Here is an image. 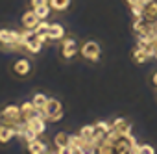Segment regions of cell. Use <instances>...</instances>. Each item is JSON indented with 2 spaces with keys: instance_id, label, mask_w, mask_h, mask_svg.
Returning a JSON list of instances; mask_svg holds the SVG:
<instances>
[{
  "instance_id": "7402d4cb",
  "label": "cell",
  "mask_w": 157,
  "mask_h": 154,
  "mask_svg": "<svg viewBox=\"0 0 157 154\" xmlns=\"http://www.w3.org/2000/svg\"><path fill=\"white\" fill-rule=\"evenodd\" d=\"M153 152H155V148L151 145H142V154H153Z\"/></svg>"
},
{
  "instance_id": "6da1fadb",
  "label": "cell",
  "mask_w": 157,
  "mask_h": 154,
  "mask_svg": "<svg viewBox=\"0 0 157 154\" xmlns=\"http://www.w3.org/2000/svg\"><path fill=\"white\" fill-rule=\"evenodd\" d=\"M0 48L24 50L22 48V30H15L10 26H0Z\"/></svg>"
},
{
  "instance_id": "ffe728a7",
  "label": "cell",
  "mask_w": 157,
  "mask_h": 154,
  "mask_svg": "<svg viewBox=\"0 0 157 154\" xmlns=\"http://www.w3.org/2000/svg\"><path fill=\"white\" fill-rule=\"evenodd\" d=\"M48 28H50V22H48V19H46V21H41V22L35 26V30H33V32L39 35V34H46V32H48Z\"/></svg>"
},
{
  "instance_id": "5bb4252c",
  "label": "cell",
  "mask_w": 157,
  "mask_h": 154,
  "mask_svg": "<svg viewBox=\"0 0 157 154\" xmlns=\"http://www.w3.org/2000/svg\"><path fill=\"white\" fill-rule=\"evenodd\" d=\"M142 17L148 22H157V2H155V0L144 4V15Z\"/></svg>"
},
{
  "instance_id": "8fae6325",
  "label": "cell",
  "mask_w": 157,
  "mask_h": 154,
  "mask_svg": "<svg viewBox=\"0 0 157 154\" xmlns=\"http://www.w3.org/2000/svg\"><path fill=\"white\" fill-rule=\"evenodd\" d=\"M26 152L28 154H44V152H48V145L41 139V136H37L35 139L26 143Z\"/></svg>"
},
{
  "instance_id": "4fadbf2b",
  "label": "cell",
  "mask_w": 157,
  "mask_h": 154,
  "mask_svg": "<svg viewBox=\"0 0 157 154\" xmlns=\"http://www.w3.org/2000/svg\"><path fill=\"white\" fill-rule=\"evenodd\" d=\"M72 2L74 0H48V4H50L54 13H67L72 8Z\"/></svg>"
},
{
  "instance_id": "7c38bea8",
  "label": "cell",
  "mask_w": 157,
  "mask_h": 154,
  "mask_svg": "<svg viewBox=\"0 0 157 154\" xmlns=\"http://www.w3.org/2000/svg\"><path fill=\"white\" fill-rule=\"evenodd\" d=\"M68 145H70V136L67 132H57L54 136V147L56 152H68Z\"/></svg>"
},
{
  "instance_id": "5b68a950",
  "label": "cell",
  "mask_w": 157,
  "mask_h": 154,
  "mask_svg": "<svg viewBox=\"0 0 157 154\" xmlns=\"http://www.w3.org/2000/svg\"><path fill=\"white\" fill-rule=\"evenodd\" d=\"M43 115H44V119H46V121L59 123V121L63 119V115H65V108H63L61 100H57V99L50 97V99H48V102H46V106L43 108Z\"/></svg>"
},
{
  "instance_id": "30bf717a",
  "label": "cell",
  "mask_w": 157,
  "mask_h": 154,
  "mask_svg": "<svg viewBox=\"0 0 157 154\" xmlns=\"http://www.w3.org/2000/svg\"><path fill=\"white\" fill-rule=\"evenodd\" d=\"M41 22V19L35 15V11L32 8H28L24 13H22V19H21V24L24 30H35V26Z\"/></svg>"
},
{
  "instance_id": "ba28073f",
  "label": "cell",
  "mask_w": 157,
  "mask_h": 154,
  "mask_svg": "<svg viewBox=\"0 0 157 154\" xmlns=\"http://www.w3.org/2000/svg\"><path fill=\"white\" fill-rule=\"evenodd\" d=\"M46 35H48V41L50 43H59L67 35V30H65V26L61 22H50V28H48Z\"/></svg>"
},
{
  "instance_id": "484cf974",
  "label": "cell",
  "mask_w": 157,
  "mask_h": 154,
  "mask_svg": "<svg viewBox=\"0 0 157 154\" xmlns=\"http://www.w3.org/2000/svg\"><path fill=\"white\" fill-rule=\"evenodd\" d=\"M155 2H157V0H155Z\"/></svg>"
},
{
  "instance_id": "277c9868",
  "label": "cell",
  "mask_w": 157,
  "mask_h": 154,
  "mask_svg": "<svg viewBox=\"0 0 157 154\" xmlns=\"http://www.w3.org/2000/svg\"><path fill=\"white\" fill-rule=\"evenodd\" d=\"M80 56L85 59V61H91V63H98L100 58H102V47L98 41H83L82 47H80Z\"/></svg>"
},
{
  "instance_id": "7a4b0ae2",
  "label": "cell",
  "mask_w": 157,
  "mask_h": 154,
  "mask_svg": "<svg viewBox=\"0 0 157 154\" xmlns=\"http://www.w3.org/2000/svg\"><path fill=\"white\" fill-rule=\"evenodd\" d=\"M33 71H35V67H33V61L30 56H19L10 65V72L17 80H28L33 74Z\"/></svg>"
},
{
  "instance_id": "44dd1931",
  "label": "cell",
  "mask_w": 157,
  "mask_h": 154,
  "mask_svg": "<svg viewBox=\"0 0 157 154\" xmlns=\"http://www.w3.org/2000/svg\"><path fill=\"white\" fill-rule=\"evenodd\" d=\"M44 4H48V0H28V8H32V10H35L39 6H44Z\"/></svg>"
},
{
  "instance_id": "d6986e66",
  "label": "cell",
  "mask_w": 157,
  "mask_h": 154,
  "mask_svg": "<svg viewBox=\"0 0 157 154\" xmlns=\"http://www.w3.org/2000/svg\"><path fill=\"white\" fill-rule=\"evenodd\" d=\"M148 59H150V56H148L142 48L137 47V48L133 50V61H135V63H146Z\"/></svg>"
},
{
  "instance_id": "603a6c76",
  "label": "cell",
  "mask_w": 157,
  "mask_h": 154,
  "mask_svg": "<svg viewBox=\"0 0 157 154\" xmlns=\"http://www.w3.org/2000/svg\"><path fill=\"white\" fill-rule=\"evenodd\" d=\"M128 2V6L131 8V6H144V0H126Z\"/></svg>"
},
{
  "instance_id": "d4e9b609",
  "label": "cell",
  "mask_w": 157,
  "mask_h": 154,
  "mask_svg": "<svg viewBox=\"0 0 157 154\" xmlns=\"http://www.w3.org/2000/svg\"><path fill=\"white\" fill-rule=\"evenodd\" d=\"M153 59H157V48H155V52H153Z\"/></svg>"
},
{
  "instance_id": "9c48e42d",
  "label": "cell",
  "mask_w": 157,
  "mask_h": 154,
  "mask_svg": "<svg viewBox=\"0 0 157 154\" xmlns=\"http://www.w3.org/2000/svg\"><path fill=\"white\" fill-rule=\"evenodd\" d=\"M17 136V128L4 123V124H0V147H6L13 141V137Z\"/></svg>"
},
{
  "instance_id": "e0dca14e",
  "label": "cell",
  "mask_w": 157,
  "mask_h": 154,
  "mask_svg": "<svg viewBox=\"0 0 157 154\" xmlns=\"http://www.w3.org/2000/svg\"><path fill=\"white\" fill-rule=\"evenodd\" d=\"M80 136H82L85 141H91V143L94 145L93 137L96 136V126H94V124H87V126H83V128L80 130ZM94 147H96V145H94Z\"/></svg>"
},
{
  "instance_id": "9a60e30c",
  "label": "cell",
  "mask_w": 157,
  "mask_h": 154,
  "mask_svg": "<svg viewBox=\"0 0 157 154\" xmlns=\"http://www.w3.org/2000/svg\"><path fill=\"white\" fill-rule=\"evenodd\" d=\"M48 99H50V97H48L46 93H43V91H35V93L32 95V99H30V100H32V104H33L37 110H43V108L46 106Z\"/></svg>"
},
{
  "instance_id": "8992f818",
  "label": "cell",
  "mask_w": 157,
  "mask_h": 154,
  "mask_svg": "<svg viewBox=\"0 0 157 154\" xmlns=\"http://www.w3.org/2000/svg\"><path fill=\"white\" fill-rule=\"evenodd\" d=\"M135 143H137V141H135V137H133L131 134H122V136L115 141V152H118V154H129Z\"/></svg>"
},
{
  "instance_id": "ac0fdd59",
  "label": "cell",
  "mask_w": 157,
  "mask_h": 154,
  "mask_svg": "<svg viewBox=\"0 0 157 154\" xmlns=\"http://www.w3.org/2000/svg\"><path fill=\"white\" fill-rule=\"evenodd\" d=\"M33 11H35V15H37L41 21H46V19L50 17V13H52V8H50V4H44V6H39V8H35Z\"/></svg>"
},
{
  "instance_id": "cb8c5ba5",
  "label": "cell",
  "mask_w": 157,
  "mask_h": 154,
  "mask_svg": "<svg viewBox=\"0 0 157 154\" xmlns=\"http://www.w3.org/2000/svg\"><path fill=\"white\" fill-rule=\"evenodd\" d=\"M151 84L157 87V71H153V74H151Z\"/></svg>"
},
{
  "instance_id": "2e32d148",
  "label": "cell",
  "mask_w": 157,
  "mask_h": 154,
  "mask_svg": "<svg viewBox=\"0 0 157 154\" xmlns=\"http://www.w3.org/2000/svg\"><path fill=\"white\" fill-rule=\"evenodd\" d=\"M113 128L118 132V134H131V123L128 119H115L113 121Z\"/></svg>"
},
{
  "instance_id": "52a82bcc",
  "label": "cell",
  "mask_w": 157,
  "mask_h": 154,
  "mask_svg": "<svg viewBox=\"0 0 157 154\" xmlns=\"http://www.w3.org/2000/svg\"><path fill=\"white\" fill-rule=\"evenodd\" d=\"M24 123H26V126H28L32 132H35L37 136H43V134L46 132V119H44L43 115L30 117V119H26Z\"/></svg>"
},
{
  "instance_id": "3957f363",
  "label": "cell",
  "mask_w": 157,
  "mask_h": 154,
  "mask_svg": "<svg viewBox=\"0 0 157 154\" xmlns=\"http://www.w3.org/2000/svg\"><path fill=\"white\" fill-rule=\"evenodd\" d=\"M80 47H82V43L74 35H65L59 41V56H61V59H65V61L74 59L78 54H80Z\"/></svg>"
}]
</instances>
